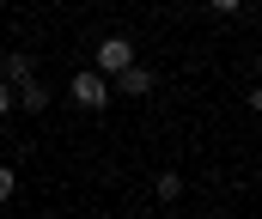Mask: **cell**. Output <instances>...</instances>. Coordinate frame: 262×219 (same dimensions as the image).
Segmentation results:
<instances>
[{
	"mask_svg": "<svg viewBox=\"0 0 262 219\" xmlns=\"http://www.w3.org/2000/svg\"><path fill=\"white\" fill-rule=\"evenodd\" d=\"M67 98H73L79 110L98 116V110L110 104V79H104V73H73V79H67Z\"/></svg>",
	"mask_w": 262,
	"mask_h": 219,
	"instance_id": "obj_1",
	"label": "cell"
},
{
	"mask_svg": "<svg viewBox=\"0 0 262 219\" xmlns=\"http://www.w3.org/2000/svg\"><path fill=\"white\" fill-rule=\"evenodd\" d=\"M128 61H134V43L122 37V31H110V37L98 43V67H92V73H104V79H116V73L128 67Z\"/></svg>",
	"mask_w": 262,
	"mask_h": 219,
	"instance_id": "obj_2",
	"label": "cell"
},
{
	"mask_svg": "<svg viewBox=\"0 0 262 219\" xmlns=\"http://www.w3.org/2000/svg\"><path fill=\"white\" fill-rule=\"evenodd\" d=\"M12 104H18V110H31V116H43V110H49V85L31 73L25 85H12Z\"/></svg>",
	"mask_w": 262,
	"mask_h": 219,
	"instance_id": "obj_3",
	"label": "cell"
},
{
	"mask_svg": "<svg viewBox=\"0 0 262 219\" xmlns=\"http://www.w3.org/2000/svg\"><path fill=\"white\" fill-rule=\"evenodd\" d=\"M31 55H25V49H6V55H0V79H6V85H25V79H31Z\"/></svg>",
	"mask_w": 262,
	"mask_h": 219,
	"instance_id": "obj_4",
	"label": "cell"
},
{
	"mask_svg": "<svg viewBox=\"0 0 262 219\" xmlns=\"http://www.w3.org/2000/svg\"><path fill=\"white\" fill-rule=\"evenodd\" d=\"M116 85H122V91H128V98H146V91H152V85H159V79H152V73L140 67V61H128V67L116 73Z\"/></svg>",
	"mask_w": 262,
	"mask_h": 219,
	"instance_id": "obj_5",
	"label": "cell"
},
{
	"mask_svg": "<svg viewBox=\"0 0 262 219\" xmlns=\"http://www.w3.org/2000/svg\"><path fill=\"white\" fill-rule=\"evenodd\" d=\"M152 189H159V201H177V195H183V177H177V171H159Z\"/></svg>",
	"mask_w": 262,
	"mask_h": 219,
	"instance_id": "obj_6",
	"label": "cell"
},
{
	"mask_svg": "<svg viewBox=\"0 0 262 219\" xmlns=\"http://www.w3.org/2000/svg\"><path fill=\"white\" fill-rule=\"evenodd\" d=\"M12 189H18V177H12V171H6V164H0V207H6V201H12Z\"/></svg>",
	"mask_w": 262,
	"mask_h": 219,
	"instance_id": "obj_7",
	"label": "cell"
},
{
	"mask_svg": "<svg viewBox=\"0 0 262 219\" xmlns=\"http://www.w3.org/2000/svg\"><path fill=\"white\" fill-rule=\"evenodd\" d=\"M207 6H213V12H238L244 0H207Z\"/></svg>",
	"mask_w": 262,
	"mask_h": 219,
	"instance_id": "obj_8",
	"label": "cell"
},
{
	"mask_svg": "<svg viewBox=\"0 0 262 219\" xmlns=\"http://www.w3.org/2000/svg\"><path fill=\"white\" fill-rule=\"evenodd\" d=\"M6 110H12V85L0 79V116H6Z\"/></svg>",
	"mask_w": 262,
	"mask_h": 219,
	"instance_id": "obj_9",
	"label": "cell"
}]
</instances>
